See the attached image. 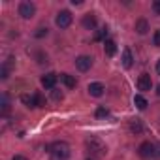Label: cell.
<instances>
[{
    "mask_svg": "<svg viewBox=\"0 0 160 160\" xmlns=\"http://www.w3.org/2000/svg\"><path fill=\"white\" fill-rule=\"evenodd\" d=\"M104 91H106V87H104L102 83H98V81L89 85V94H91V96H94V98H100V96L104 94Z\"/></svg>",
    "mask_w": 160,
    "mask_h": 160,
    "instance_id": "cell-9",
    "label": "cell"
},
{
    "mask_svg": "<svg viewBox=\"0 0 160 160\" xmlns=\"http://www.w3.org/2000/svg\"><path fill=\"white\" fill-rule=\"evenodd\" d=\"M108 115H109V109H108V108H98V109H96V117H98V119H106Z\"/></svg>",
    "mask_w": 160,
    "mask_h": 160,
    "instance_id": "cell-18",
    "label": "cell"
},
{
    "mask_svg": "<svg viewBox=\"0 0 160 160\" xmlns=\"http://www.w3.org/2000/svg\"><path fill=\"white\" fill-rule=\"evenodd\" d=\"M106 34H108V28L104 27V28H102V30L96 34V40H104V36H106Z\"/></svg>",
    "mask_w": 160,
    "mask_h": 160,
    "instance_id": "cell-25",
    "label": "cell"
},
{
    "mask_svg": "<svg viewBox=\"0 0 160 160\" xmlns=\"http://www.w3.org/2000/svg\"><path fill=\"white\" fill-rule=\"evenodd\" d=\"M83 27L89 28V30H92V28L96 27V15H94V13H87V15L83 17Z\"/></svg>",
    "mask_w": 160,
    "mask_h": 160,
    "instance_id": "cell-12",
    "label": "cell"
},
{
    "mask_svg": "<svg viewBox=\"0 0 160 160\" xmlns=\"http://www.w3.org/2000/svg\"><path fill=\"white\" fill-rule=\"evenodd\" d=\"M85 145H87L89 152L94 154V156H106V152H108L106 143H104L102 139H98V138H89V139L85 141Z\"/></svg>",
    "mask_w": 160,
    "mask_h": 160,
    "instance_id": "cell-2",
    "label": "cell"
},
{
    "mask_svg": "<svg viewBox=\"0 0 160 160\" xmlns=\"http://www.w3.org/2000/svg\"><path fill=\"white\" fill-rule=\"evenodd\" d=\"M34 13H36V6L32 2H21L19 4V15L23 19H32Z\"/></svg>",
    "mask_w": 160,
    "mask_h": 160,
    "instance_id": "cell-5",
    "label": "cell"
},
{
    "mask_svg": "<svg viewBox=\"0 0 160 160\" xmlns=\"http://www.w3.org/2000/svg\"><path fill=\"white\" fill-rule=\"evenodd\" d=\"M156 94H158V96H160V85H158V91H156Z\"/></svg>",
    "mask_w": 160,
    "mask_h": 160,
    "instance_id": "cell-28",
    "label": "cell"
},
{
    "mask_svg": "<svg viewBox=\"0 0 160 160\" xmlns=\"http://www.w3.org/2000/svg\"><path fill=\"white\" fill-rule=\"evenodd\" d=\"M152 42H154V45H156V47H160V28L154 32V36H152Z\"/></svg>",
    "mask_w": 160,
    "mask_h": 160,
    "instance_id": "cell-22",
    "label": "cell"
},
{
    "mask_svg": "<svg viewBox=\"0 0 160 160\" xmlns=\"http://www.w3.org/2000/svg\"><path fill=\"white\" fill-rule=\"evenodd\" d=\"M152 12L160 17V0H154V2H152Z\"/></svg>",
    "mask_w": 160,
    "mask_h": 160,
    "instance_id": "cell-20",
    "label": "cell"
},
{
    "mask_svg": "<svg viewBox=\"0 0 160 160\" xmlns=\"http://www.w3.org/2000/svg\"><path fill=\"white\" fill-rule=\"evenodd\" d=\"M60 79L68 89H75V85H77V79L73 75H70V73H60Z\"/></svg>",
    "mask_w": 160,
    "mask_h": 160,
    "instance_id": "cell-11",
    "label": "cell"
},
{
    "mask_svg": "<svg viewBox=\"0 0 160 160\" xmlns=\"http://www.w3.org/2000/svg\"><path fill=\"white\" fill-rule=\"evenodd\" d=\"M55 83H57V73L49 72V73L42 75V85H43L45 89H55Z\"/></svg>",
    "mask_w": 160,
    "mask_h": 160,
    "instance_id": "cell-8",
    "label": "cell"
},
{
    "mask_svg": "<svg viewBox=\"0 0 160 160\" xmlns=\"http://www.w3.org/2000/svg\"><path fill=\"white\" fill-rule=\"evenodd\" d=\"M156 72H158V75H160V58H158V62H156Z\"/></svg>",
    "mask_w": 160,
    "mask_h": 160,
    "instance_id": "cell-27",
    "label": "cell"
},
{
    "mask_svg": "<svg viewBox=\"0 0 160 160\" xmlns=\"http://www.w3.org/2000/svg\"><path fill=\"white\" fill-rule=\"evenodd\" d=\"M128 130H130L132 134H141V132H143L141 121H139V119H130V121H128Z\"/></svg>",
    "mask_w": 160,
    "mask_h": 160,
    "instance_id": "cell-10",
    "label": "cell"
},
{
    "mask_svg": "<svg viewBox=\"0 0 160 160\" xmlns=\"http://www.w3.org/2000/svg\"><path fill=\"white\" fill-rule=\"evenodd\" d=\"M91 66H92V58L87 55H81V57L75 58V68L79 72H87V70H91Z\"/></svg>",
    "mask_w": 160,
    "mask_h": 160,
    "instance_id": "cell-6",
    "label": "cell"
},
{
    "mask_svg": "<svg viewBox=\"0 0 160 160\" xmlns=\"http://www.w3.org/2000/svg\"><path fill=\"white\" fill-rule=\"evenodd\" d=\"M134 106H136L138 109H147L149 104H147V100H145L141 94H136V96H134Z\"/></svg>",
    "mask_w": 160,
    "mask_h": 160,
    "instance_id": "cell-16",
    "label": "cell"
},
{
    "mask_svg": "<svg viewBox=\"0 0 160 160\" xmlns=\"http://www.w3.org/2000/svg\"><path fill=\"white\" fill-rule=\"evenodd\" d=\"M72 13L68 12V10H62V12H58L57 13V19H55V23H57V27L58 28H68L70 25H72Z\"/></svg>",
    "mask_w": 160,
    "mask_h": 160,
    "instance_id": "cell-4",
    "label": "cell"
},
{
    "mask_svg": "<svg viewBox=\"0 0 160 160\" xmlns=\"http://www.w3.org/2000/svg\"><path fill=\"white\" fill-rule=\"evenodd\" d=\"M132 62H134L132 51H130V47H124V51H122V66L124 68H132Z\"/></svg>",
    "mask_w": 160,
    "mask_h": 160,
    "instance_id": "cell-14",
    "label": "cell"
},
{
    "mask_svg": "<svg viewBox=\"0 0 160 160\" xmlns=\"http://www.w3.org/2000/svg\"><path fill=\"white\" fill-rule=\"evenodd\" d=\"M51 96H53V100H57V102H58V100H62V92H58L57 89H53V92H51Z\"/></svg>",
    "mask_w": 160,
    "mask_h": 160,
    "instance_id": "cell-23",
    "label": "cell"
},
{
    "mask_svg": "<svg viewBox=\"0 0 160 160\" xmlns=\"http://www.w3.org/2000/svg\"><path fill=\"white\" fill-rule=\"evenodd\" d=\"M47 151L51 152L53 160H66L70 156V145L66 141H55L47 147Z\"/></svg>",
    "mask_w": 160,
    "mask_h": 160,
    "instance_id": "cell-1",
    "label": "cell"
},
{
    "mask_svg": "<svg viewBox=\"0 0 160 160\" xmlns=\"http://www.w3.org/2000/svg\"><path fill=\"white\" fill-rule=\"evenodd\" d=\"M151 87H152L151 75H149V73H141V75L138 77V89H139L141 92H145V91H151Z\"/></svg>",
    "mask_w": 160,
    "mask_h": 160,
    "instance_id": "cell-7",
    "label": "cell"
},
{
    "mask_svg": "<svg viewBox=\"0 0 160 160\" xmlns=\"http://www.w3.org/2000/svg\"><path fill=\"white\" fill-rule=\"evenodd\" d=\"M32 106H34V108H43V106H45V102H43V98H42L40 92H36V94L32 96Z\"/></svg>",
    "mask_w": 160,
    "mask_h": 160,
    "instance_id": "cell-17",
    "label": "cell"
},
{
    "mask_svg": "<svg viewBox=\"0 0 160 160\" xmlns=\"http://www.w3.org/2000/svg\"><path fill=\"white\" fill-rule=\"evenodd\" d=\"M138 152H139V156H141V158H152V156H156V154H158V149H156V145H154V143H151V141H143V143L139 145Z\"/></svg>",
    "mask_w": 160,
    "mask_h": 160,
    "instance_id": "cell-3",
    "label": "cell"
},
{
    "mask_svg": "<svg viewBox=\"0 0 160 160\" xmlns=\"http://www.w3.org/2000/svg\"><path fill=\"white\" fill-rule=\"evenodd\" d=\"M8 113H10V104L4 98V102H2V115H8Z\"/></svg>",
    "mask_w": 160,
    "mask_h": 160,
    "instance_id": "cell-24",
    "label": "cell"
},
{
    "mask_svg": "<svg viewBox=\"0 0 160 160\" xmlns=\"http://www.w3.org/2000/svg\"><path fill=\"white\" fill-rule=\"evenodd\" d=\"M21 100H23V104H27V106L34 108V106H32V96H27V94H23V96H21Z\"/></svg>",
    "mask_w": 160,
    "mask_h": 160,
    "instance_id": "cell-21",
    "label": "cell"
},
{
    "mask_svg": "<svg viewBox=\"0 0 160 160\" xmlns=\"http://www.w3.org/2000/svg\"><path fill=\"white\" fill-rule=\"evenodd\" d=\"M136 30H138L139 34H147V30H149V23H147L145 19H138V21H136Z\"/></svg>",
    "mask_w": 160,
    "mask_h": 160,
    "instance_id": "cell-15",
    "label": "cell"
},
{
    "mask_svg": "<svg viewBox=\"0 0 160 160\" xmlns=\"http://www.w3.org/2000/svg\"><path fill=\"white\" fill-rule=\"evenodd\" d=\"M104 51H106L108 57H113V55L117 53V43H115L113 40H106V42H104Z\"/></svg>",
    "mask_w": 160,
    "mask_h": 160,
    "instance_id": "cell-13",
    "label": "cell"
},
{
    "mask_svg": "<svg viewBox=\"0 0 160 160\" xmlns=\"http://www.w3.org/2000/svg\"><path fill=\"white\" fill-rule=\"evenodd\" d=\"M13 160H27V158H25V156H21V154H15V156H13Z\"/></svg>",
    "mask_w": 160,
    "mask_h": 160,
    "instance_id": "cell-26",
    "label": "cell"
},
{
    "mask_svg": "<svg viewBox=\"0 0 160 160\" xmlns=\"http://www.w3.org/2000/svg\"><path fill=\"white\" fill-rule=\"evenodd\" d=\"M34 36H36V38H43V36H47V27H40V28L34 32Z\"/></svg>",
    "mask_w": 160,
    "mask_h": 160,
    "instance_id": "cell-19",
    "label": "cell"
},
{
    "mask_svg": "<svg viewBox=\"0 0 160 160\" xmlns=\"http://www.w3.org/2000/svg\"><path fill=\"white\" fill-rule=\"evenodd\" d=\"M89 160H91V158H89Z\"/></svg>",
    "mask_w": 160,
    "mask_h": 160,
    "instance_id": "cell-29",
    "label": "cell"
}]
</instances>
